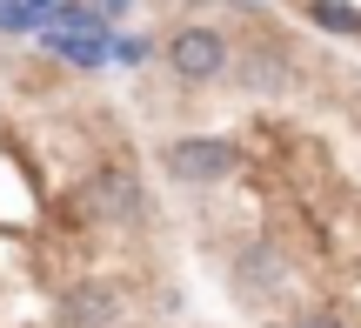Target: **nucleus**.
<instances>
[{
  "label": "nucleus",
  "mask_w": 361,
  "mask_h": 328,
  "mask_svg": "<svg viewBox=\"0 0 361 328\" xmlns=\"http://www.w3.org/2000/svg\"><path fill=\"white\" fill-rule=\"evenodd\" d=\"M168 174L174 181H194V188L221 181V174H234V141H221V134H188V141L168 147Z\"/></svg>",
  "instance_id": "obj_1"
},
{
  "label": "nucleus",
  "mask_w": 361,
  "mask_h": 328,
  "mask_svg": "<svg viewBox=\"0 0 361 328\" xmlns=\"http://www.w3.org/2000/svg\"><path fill=\"white\" fill-rule=\"evenodd\" d=\"M168 67L180 80H214L221 67H228V40H221L214 27H180L168 40Z\"/></svg>",
  "instance_id": "obj_2"
},
{
  "label": "nucleus",
  "mask_w": 361,
  "mask_h": 328,
  "mask_svg": "<svg viewBox=\"0 0 361 328\" xmlns=\"http://www.w3.org/2000/svg\"><path fill=\"white\" fill-rule=\"evenodd\" d=\"M121 308H128V288L121 281H74L61 295V322L67 328H107V322H121Z\"/></svg>",
  "instance_id": "obj_3"
},
{
  "label": "nucleus",
  "mask_w": 361,
  "mask_h": 328,
  "mask_svg": "<svg viewBox=\"0 0 361 328\" xmlns=\"http://www.w3.org/2000/svg\"><path fill=\"white\" fill-rule=\"evenodd\" d=\"M87 201H94L101 221H141V181L128 168H101L87 181Z\"/></svg>",
  "instance_id": "obj_4"
},
{
  "label": "nucleus",
  "mask_w": 361,
  "mask_h": 328,
  "mask_svg": "<svg viewBox=\"0 0 361 328\" xmlns=\"http://www.w3.org/2000/svg\"><path fill=\"white\" fill-rule=\"evenodd\" d=\"M241 281H247V288H255V295H268V281H274V288H281V262H274V255L268 248H255V255H247V262H241Z\"/></svg>",
  "instance_id": "obj_5"
},
{
  "label": "nucleus",
  "mask_w": 361,
  "mask_h": 328,
  "mask_svg": "<svg viewBox=\"0 0 361 328\" xmlns=\"http://www.w3.org/2000/svg\"><path fill=\"white\" fill-rule=\"evenodd\" d=\"M314 20L335 27V34H361V13H355V7H341V0H314Z\"/></svg>",
  "instance_id": "obj_6"
},
{
  "label": "nucleus",
  "mask_w": 361,
  "mask_h": 328,
  "mask_svg": "<svg viewBox=\"0 0 361 328\" xmlns=\"http://www.w3.org/2000/svg\"><path fill=\"white\" fill-rule=\"evenodd\" d=\"M301 328H348V322H341V315H335V308H322V315H308V322H301Z\"/></svg>",
  "instance_id": "obj_7"
},
{
  "label": "nucleus",
  "mask_w": 361,
  "mask_h": 328,
  "mask_svg": "<svg viewBox=\"0 0 361 328\" xmlns=\"http://www.w3.org/2000/svg\"><path fill=\"white\" fill-rule=\"evenodd\" d=\"M107 7H128V0H107Z\"/></svg>",
  "instance_id": "obj_8"
}]
</instances>
